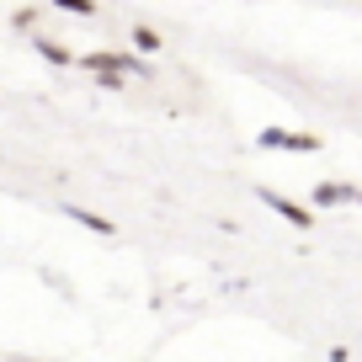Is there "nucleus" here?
<instances>
[{"label":"nucleus","mask_w":362,"mask_h":362,"mask_svg":"<svg viewBox=\"0 0 362 362\" xmlns=\"http://www.w3.org/2000/svg\"><path fill=\"white\" fill-rule=\"evenodd\" d=\"M256 144L261 149H288V155H320L325 139H320V134H298V128H261Z\"/></svg>","instance_id":"nucleus-1"},{"label":"nucleus","mask_w":362,"mask_h":362,"mask_svg":"<svg viewBox=\"0 0 362 362\" xmlns=\"http://www.w3.org/2000/svg\"><path fill=\"white\" fill-rule=\"evenodd\" d=\"M256 197L272 208V214H283L293 229H315V208H304V203H293V197H283V192H272V187H256Z\"/></svg>","instance_id":"nucleus-2"},{"label":"nucleus","mask_w":362,"mask_h":362,"mask_svg":"<svg viewBox=\"0 0 362 362\" xmlns=\"http://www.w3.org/2000/svg\"><path fill=\"white\" fill-rule=\"evenodd\" d=\"M80 69H123V75H149V64H144V59H134V54H86V59H80Z\"/></svg>","instance_id":"nucleus-3"},{"label":"nucleus","mask_w":362,"mask_h":362,"mask_svg":"<svg viewBox=\"0 0 362 362\" xmlns=\"http://www.w3.org/2000/svg\"><path fill=\"white\" fill-rule=\"evenodd\" d=\"M362 187H351V181H320L315 187V208H341V203H357Z\"/></svg>","instance_id":"nucleus-4"},{"label":"nucleus","mask_w":362,"mask_h":362,"mask_svg":"<svg viewBox=\"0 0 362 362\" xmlns=\"http://www.w3.org/2000/svg\"><path fill=\"white\" fill-rule=\"evenodd\" d=\"M64 214L75 218V224L96 229V235H102V240H112V235H117V224H112V218H102V214H90V208H80V203H64Z\"/></svg>","instance_id":"nucleus-5"},{"label":"nucleus","mask_w":362,"mask_h":362,"mask_svg":"<svg viewBox=\"0 0 362 362\" xmlns=\"http://www.w3.org/2000/svg\"><path fill=\"white\" fill-rule=\"evenodd\" d=\"M37 54H43V59H48V64H59V69H64V64H80V59H75V54H69V48H64V43H54V37H37Z\"/></svg>","instance_id":"nucleus-6"},{"label":"nucleus","mask_w":362,"mask_h":362,"mask_svg":"<svg viewBox=\"0 0 362 362\" xmlns=\"http://www.w3.org/2000/svg\"><path fill=\"white\" fill-rule=\"evenodd\" d=\"M134 48H139V54H160V48H165V37H160L155 27H134Z\"/></svg>","instance_id":"nucleus-7"},{"label":"nucleus","mask_w":362,"mask_h":362,"mask_svg":"<svg viewBox=\"0 0 362 362\" xmlns=\"http://www.w3.org/2000/svg\"><path fill=\"white\" fill-rule=\"evenodd\" d=\"M54 6L69 16H96V0H54Z\"/></svg>","instance_id":"nucleus-8"},{"label":"nucleus","mask_w":362,"mask_h":362,"mask_svg":"<svg viewBox=\"0 0 362 362\" xmlns=\"http://www.w3.org/2000/svg\"><path fill=\"white\" fill-rule=\"evenodd\" d=\"M357 203H362V192H357Z\"/></svg>","instance_id":"nucleus-9"}]
</instances>
